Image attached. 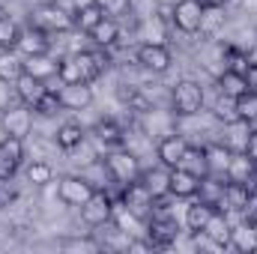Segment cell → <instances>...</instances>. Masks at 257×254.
I'll use <instances>...</instances> for the list:
<instances>
[{"mask_svg":"<svg viewBox=\"0 0 257 254\" xmlns=\"http://www.w3.org/2000/svg\"><path fill=\"white\" fill-rule=\"evenodd\" d=\"M30 24H33V27H39V30H45L48 36H51V33L75 30L72 15L66 12L63 6H57V3H39L36 9H30Z\"/></svg>","mask_w":257,"mask_h":254,"instance_id":"6da1fadb","label":"cell"},{"mask_svg":"<svg viewBox=\"0 0 257 254\" xmlns=\"http://www.w3.org/2000/svg\"><path fill=\"white\" fill-rule=\"evenodd\" d=\"M171 105H174L177 117H194V114H200V108H203V87L197 81H189V78L180 81L174 87V93H171Z\"/></svg>","mask_w":257,"mask_h":254,"instance_id":"7a4b0ae2","label":"cell"},{"mask_svg":"<svg viewBox=\"0 0 257 254\" xmlns=\"http://www.w3.org/2000/svg\"><path fill=\"white\" fill-rule=\"evenodd\" d=\"M105 171H108V177L117 183V186H128L132 180H138L141 177V165H138V159L126 153V150H114V153H108L105 156Z\"/></svg>","mask_w":257,"mask_h":254,"instance_id":"3957f363","label":"cell"},{"mask_svg":"<svg viewBox=\"0 0 257 254\" xmlns=\"http://www.w3.org/2000/svg\"><path fill=\"white\" fill-rule=\"evenodd\" d=\"M203 15H206V6L203 0H180L174 9H171V21L177 30L183 33H197L203 27Z\"/></svg>","mask_w":257,"mask_h":254,"instance_id":"277c9868","label":"cell"},{"mask_svg":"<svg viewBox=\"0 0 257 254\" xmlns=\"http://www.w3.org/2000/svg\"><path fill=\"white\" fill-rule=\"evenodd\" d=\"M111 215H114V200L105 191H93L87 197V203H81V218L87 227H105L111 221Z\"/></svg>","mask_w":257,"mask_h":254,"instance_id":"5b68a950","label":"cell"},{"mask_svg":"<svg viewBox=\"0 0 257 254\" xmlns=\"http://www.w3.org/2000/svg\"><path fill=\"white\" fill-rule=\"evenodd\" d=\"M120 200H123V206H126L132 215H138V218H147V215H150V209H153V200H156V197L147 191V186H144L141 180H132L128 186H123Z\"/></svg>","mask_w":257,"mask_h":254,"instance_id":"8992f818","label":"cell"},{"mask_svg":"<svg viewBox=\"0 0 257 254\" xmlns=\"http://www.w3.org/2000/svg\"><path fill=\"white\" fill-rule=\"evenodd\" d=\"M21 159H24V141L6 135L0 141V180H12L15 171L21 168Z\"/></svg>","mask_w":257,"mask_h":254,"instance_id":"52a82bcc","label":"cell"},{"mask_svg":"<svg viewBox=\"0 0 257 254\" xmlns=\"http://www.w3.org/2000/svg\"><path fill=\"white\" fill-rule=\"evenodd\" d=\"M93 191H96L93 183L84 180V177H63L60 186H57V197L63 200L66 206H78V209H81V203H87V197H90Z\"/></svg>","mask_w":257,"mask_h":254,"instance_id":"ba28073f","label":"cell"},{"mask_svg":"<svg viewBox=\"0 0 257 254\" xmlns=\"http://www.w3.org/2000/svg\"><path fill=\"white\" fill-rule=\"evenodd\" d=\"M15 51H21L24 57H42V54L51 51V39H48L45 30L27 24V27L21 30V36H18V48H15Z\"/></svg>","mask_w":257,"mask_h":254,"instance_id":"9c48e42d","label":"cell"},{"mask_svg":"<svg viewBox=\"0 0 257 254\" xmlns=\"http://www.w3.org/2000/svg\"><path fill=\"white\" fill-rule=\"evenodd\" d=\"M138 63L147 72H165L171 66V51L162 42H144L138 48Z\"/></svg>","mask_w":257,"mask_h":254,"instance_id":"30bf717a","label":"cell"},{"mask_svg":"<svg viewBox=\"0 0 257 254\" xmlns=\"http://www.w3.org/2000/svg\"><path fill=\"white\" fill-rule=\"evenodd\" d=\"M30 126H33V117H30V108H27L24 102L3 111V132H6V135L24 141V135H30Z\"/></svg>","mask_w":257,"mask_h":254,"instance_id":"8fae6325","label":"cell"},{"mask_svg":"<svg viewBox=\"0 0 257 254\" xmlns=\"http://www.w3.org/2000/svg\"><path fill=\"white\" fill-rule=\"evenodd\" d=\"M200 191V177L186 171V168H171V186L168 194L171 197H197Z\"/></svg>","mask_w":257,"mask_h":254,"instance_id":"7c38bea8","label":"cell"},{"mask_svg":"<svg viewBox=\"0 0 257 254\" xmlns=\"http://www.w3.org/2000/svg\"><path fill=\"white\" fill-rule=\"evenodd\" d=\"M200 236H206L212 245H218V248H227L230 245V221H227V215H224V209H215L212 215H209V221H206V227L200 230Z\"/></svg>","mask_w":257,"mask_h":254,"instance_id":"4fadbf2b","label":"cell"},{"mask_svg":"<svg viewBox=\"0 0 257 254\" xmlns=\"http://www.w3.org/2000/svg\"><path fill=\"white\" fill-rule=\"evenodd\" d=\"M186 138L183 135H165L162 141H159V147H156V153H159V162L165 165V168H177L180 165V159H183V153H186Z\"/></svg>","mask_w":257,"mask_h":254,"instance_id":"5bb4252c","label":"cell"},{"mask_svg":"<svg viewBox=\"0 0 257 254\" xmlns=\"http://www.w3.org/2000/svg\"><path fill=\"white\" fill-rule=\"evenodd\" d=\"M257 177V165L245 156V153H233L230 156V165H227V183H245V186H254Z\"/></svg>","mask_w":257,"mask_h":254,"instance_id":"9a60e30c","label":"cell"},{"mask_svg":"<svg viewBox=\"0 0 257 254\" xmlns=\"http://www.w3.org/2000/svg\"><path fill=\"white\" fill-rule=\"evenodd\" d=\"M57 93H60L63 108H69V111H81V108H87V105L93 102L90 84H63Z\"/></svg>","mask_w":257,"mask_h":254,"instance_id":"2e32d148","label":"cell"},{"mask_svg":"<svg viewBox=\"0 0 257 254\" xmlns=\"http://www.w3.org/2000/svg\"><path fill=\"white\" fill-rule=\"evenodd\" d=\"M45 90H48V87H45V81H42V78H36V75H30V72H24V75L15 81V93H18V99H21L27 108H33Z\"/></svg>","mask_w":257,"mask_h":254,"instance_id":"e0dca14e","label":"cell"},{"mask_svg":"<svg viewBox=\"0 0 257 254\" xmlns=\"http://www.w3.org/2000/svg\"><path fill=\"white\" fill-rule=\"evenodd\" d=\"M254 186H245V183H227L224 186V197H221V209H236V212H245L248 206V197H251Z\"/></svg>","mask_w":257,"mask_h":254,"instance_id":"ac0fdd59","label":"cell"},{"mask_svg":"<svg viewBox=\"0 0 257 254\" xmlns=\"http://www.w3.org/2000/svg\"><path fill=\"white\" fill-rule=\"evenodd\" d=\"M105 18V9L99 6V3H84V6H78L75 12H72V24H75V30H81V33H90L99 21Z\"/></svg>","mask_w":257,"mask_h":254,"instance_id":"d6986e66","label":"cell"},{"mask_svg":"<svg viewBox=\"0 0 257 254\" xmlns=\"http://www.w3.org/2000/svg\"><path fill=\"white\" fill-rule=\"evenodd\" d=\"M147 191L153 194V197H168V186H171V168H153V171H141V177H138Z\"/></svg>","mask_w":257,"mask_h":254,"instance_id":"ffe728a7","label":"cell"},{"mask_svg":"<svg viewBox=\"0 0 257 254\" xmlns=\"http://www.w3.org/2000/svg\"><path fill=\"white\" fill-rule=\"evenodd\" d=\"M93 132H96V141H99L102 147L117 150V147H123V144H126V132L120 129V123H117V120H99Z\"/></svg>","mask_w":257,"mask_h":254,"instance_id":"44dd1931","label":"cell"},{"mask_svg":"<svg viewBox=\"0 0 257 254\" xmlns=\"http://www.w3.org/2000/svg\"><path fill=\"white\" fill-rule=\"evenodd\" d=\"M90 39H93L99 48H111V45H117V39H120V24H117L111 15H105V18L90 30Z\"/></svg>","mask_w":257,"mask_h":254,"instance_id":"7402d4cb","label":"cell"},{"mask_svg":"<svg viewBox=\"0 0 257 254\" xmlns=\"http://www.w3.org/2000/svg\"><path fill=\"white\" fill-rule=\"evenodd\" d=\"M230 150L224 144H212L206 147V165H209V177H224L227 180V165H230Z\"/></svg>","mask_w":257,"mask_h":254,"instance_id":"603a6c76","label":"cell"},{"mask_svg":"<svg viewBox=\"0 0 257 254\" xmlns=\"http://www.w3.org/2000/svg\"><path fill=\"white\" fill-rule=\"evenodd\" d=\"M177 168H186V171H192L197 174L200 180L203 177H209V165H206V147H186V153H183V159H180V165Z\"/></svg>","mask_w":257,"mask_h":254,"instance_id":"cb8c5ba5","label":"cell"},{"mask_svg":"<svg viewBox=\"0 0 257 254\" xmlns=\"http://www.w3.org/2000/svg\"><path fill=\"white\" fill-rule=\"evenodd\" d=\"M212 212H215L212 203H206V200H194L192 206L186 209V227H189L192 233H200V230L206 227V221H209Z\"/></svg>","mask_w":257,"mask_h":254,"instance_id":"d4e9b609","label":"cell"},{"mask_svg":"<svg viewBox=\"0 0 257 254\" xmlns=\"http://www.w3.org/2000/svg\"><path fill=\"white\" fill-rule=\"evenodd\" d=\"M218 90H221L224 96L236 99L239 93H245V90H248V81H245V75H242V72H236V69H224V72L218 75Z\"/></svg>","mask_w":257,"mask_h":254,"instance_id":"484cf974","label":"cell"},{"mask_svg":"<svg viewBox=\"0 0 257 254\" xmlns=\"http://www.w3.org/2000/svg\"><path fill=\"white\" fill-rule=\"evenodd\" d=\"M21 75H24V60L15 51H0V81H6V84L12 81L15 84Z\"/></svg>","mask_w":257,"mask_h":254,"instance_id":"4316f807","label":"cell"},{"mask_svg":"<svg viewBox=\"0 0 257 254\" xmlns=\"http://www.w3.org/2000/svg\"><path fill=\"white\" fill-rule=\"evenodd\" d=\"M233 105H236V117H239V123H254L257 120V90H245V93H239V96L233 99Z\"/></svg>","mask_w":257,"mask_h":254,"instance_id":"83f0119b","label":"cell"},{"mask_svg":"<svg viewBox=\"0 0 257 254\" xmlns=\"http://www.w3.org/2000/svg\"><path fill=\"white\" fill-rule=\"evenodd\" d=\"M57 69H60V60L54 63V60H48V54H42V57H27V60H24V72L36 75V78H42V81H48L51 75H57Z\"/></svg>","mask_w":257,"mask_h":254,"instance_id":"f1b7e54d","label":"cell"},{"mask_svg":"<svg viewBox=\"0 0 257 254\" xmlns=\"http://www.w3.org/2000/svg\"><path fill=\"white\" fill-rule=\"evenodd\" d=\"M18 36H21V27L0 12V51H15L18 48Z\"/></svg>","mask_w":257,"mask_h":254,"instance_id":"f546056e","label":"cell"},{"mask_svg":"<svg viewBox=\"0 0 257 254\" xmlns=\"http://www.w3.org/2000/svg\"><path fill=\"white\" fill-rule=\"evenodd\" d=\"M81 144H84V129L78 126V123H63V126L57 129V147L60 150H75Z\"/></svg>","mask_w":257,"mask_h":254,"instance_id":"4dcf8cb0","label":"cell"},{"mask_svg":"<svg viewBox=\"0 0 257 254\" xmlns=\"http://www.w3.org/2000/svg\"><path fill=\"white\" fill-rule=\"evenodd\" d=\"M60 108H63V102H60V93L48 87V90H45V93L39 96V102H36V105H33L30 111H33V114H39V117H54V114H57Z\"/></svg>","mask_w":257,"mask_h":254,"instance_id":"1f68e13d","label":"cell"},{"mask_svg":"<svg viewBox=\"0 0 257 254\" xmlns=\"http://www.w3.org/2000/svg\"><path fill=\"white\" fill-rule=\"evenodd\" d=\"M27 180H30L33 186H48V183L54 180V171H51L48 162H30V168H27Z\"/></svg>","mask_w":257,"mask_h":254,"instance_id":"d6a6232c","label":"cell"},{"mask_svg":"<svg viewBox=\"0 0 257 254\" xmlns=\"http://www.w3.org/2000/svg\"><path fill=\"white\" fill-rule=\"evenodd\" d=\"M215 117L218 120H224L227 126H233V123H239V117H236V105H233V99L230 96H218V102H215Z\"/></svg>","mask_w":257,"mask_h":254,"instance_id":"836d02e7","label":"cell"},{"mask_svg":"<svg viewBox=\"0 0 257 254\" xmlns=\"http://www.w3.org/2000/svg\"><path fill=\"white\" fill-rule=\"evenodd\" d=\"M93 3H99L102 9H105V15H114V12H123L128 6V0H93Z\"/></svg>","mask_w":257,"mask_h":254,"instance_id":"e575fe53","label":"cell"},{"mask_svg":"<svg viewBox=\"0 0 257 254\" xmlns=\"http://www.w3.org/2000/svg\"><path fill=\"white\" fill-rule=\"evenodd\" d=\"M242 153H245V156H248V159L257 165V129L245 135V147H242Z\"/></svg>","mask_w":257,"mask_h":254,"instance_id":"d590c367","label":"cell"},{"mask_svg":"<svg viewBox=\"0 0 257 254\" xmlns=\"http://www.w3.org/2000/svg\"><path fill=\"white\" fill-rule=\"evenodd\" d=\"M12 197H15V189L9 186V180H0V206H3V203H9Z\"/></svg>","mask_w":257,"mask_h":254,"instance_id":"8d00e7d4","label":"cell"},{"mask_svg":"<svg viewBox=\"0 0 257 254\" xmlns=\"http://www.w3.org/2000/svg\"><path fill=\"white\" fill-rule=\"evenodd\" d=\"M245 81H248V90H257V66L245 69Z\"/></svg>","mask_w":257,"mask_h":254,"instance_id":"74e56055","label":"cell"},{"mask_svg":"<svg viewBox=\"0 0 257 254\" xmlns=\"http://www.w3.org/2000/svg\"><path fill=\"white\" fill-rule=\"evenodd\" d=\"M245 60H248V66H257V45H251V48L245 51Z\"/></svg>","mask_w":257,"mask_h":254,"instance_id":"f35d334b","label":"cell"},{"mask_svg":"<svg viewBox=\"0 0 257 254\" xmlns=\"http://www.w3.org/2000/svg\"><path fill=\"white\" fill-rule=\"evenodd\" d=\"M230 0H203V6H212V9H221V6H227Z\"/></svg>","mask_w":257,"mask_h":254,"instance_id":"ab89813d","label":"cell"}]
</instances>
